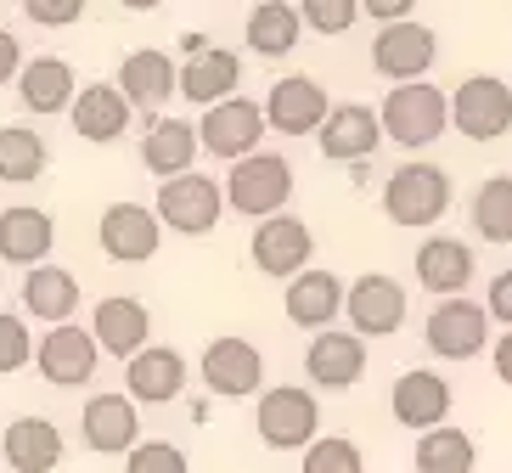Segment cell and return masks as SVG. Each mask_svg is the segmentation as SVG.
Returning <instances> with one entry per match:
<instances>
[{"label":"cell","mask_w":512,"mask_h":473,"mask_svg":"<svg viewBox=\"0 0 512 473\" xmlns=\"http://www.w3.org/2000/svg\"><path fill=\"white\" fill-rule=\"evenodd\" d=\"M377 124H383V136L400 141V147H434L445 130H451V102L439 85L428 79H400L383 107H377Z\"/></svg>","instance_id":"6da1fadb"},{"label":"cell","mask_w":512,"mask_h":473,"mask_svg":"<svg viewBox=\"0 0 512 473\" xmlns=\"http://www.w3.org/2000/svg\"><path fill=\"white\" fill-rule=\"evenodd\" d=\"M152 214H158V226L181 231V237H209V231L220 226V214H226V192H220L209 175L181 169V175H164Z\"/></svg>","instance_id":"7a4b0ae2"},{"label":"cell","mask_w":512,"mask_h":473,"mask_svg":"<svg viewBox=\"0 0 512 473\" xmlns=\"http://www.w3.org/2000/svg\"><path fill=\"white\" fill-rule=\"evenodd\" d=\"M451 209V175L439 164H400L383 186V214L394 226H434Z\"/></svg>","instance_id":"3957f363"},{"label":"cell","mask_w":512,"mask_h":473,"mask_svg":"<svg viewBox=\"0 0 512 473\" xmlns=\"http://www.w3.org/2000/svg\"><path fill=\"white\" fill-rule=\"evenodd\" d=\"M254 428L271 451H304V445L321 434V406L310 389H293V383H276L271 395H259L254 406Z\"/></svg>","instance_id":"277c9868"},{"label":"cell","mask_w":512,"mask_h":473,"mask_svg":"<svg viewBox=\"0 0 512 473\" xmlns=\"http://www.w3.org/2000/svg\"><path fill=\"white\" fill-rule=\"evenodd\" d=\"M231 175H226V203L237 214H276L287 198H293V164L276 153H242L231 158Z\"/></svg>","instance_id":"5b68a950"},{"label":"cell","mask_w":512,"mask_h":473,"mask_svg":"<svg viewBox=\"0 0 512 473\" xmlns=\"http://www.w3.org/2000/svg\"><path fill=\"white\" fill-rule=\"evenodd\" d=\"M445 102H451V124L467 141H501L512 130V91H507V79H496V74L462 79L456 96H445Z\"/></svg>","instance_id":"8992f818"},{"label":"cell","mask_w":512,"mask_h":473,"mask_svg":"<svg viewBox=\"0 0 512 473\" xmlns=\"http://www.w3.org/2000/svg\"><path fill=\"white\" fill-rule=\"evenodd\" d=\"M259 136H265V107L248 102V96H220V102H209V113H203V124H197V153H214V158H242L254 153Z\"/></svg>","instance_id":"52a82bcc"},{"label":"cell","mask_w":512,"mask_h":473,"mask_svg":"<svg viewBox=\"0 0 512 473\" xmlns=\"http://www.w3.org/2000/svg\"><path fill=\"white\" fill-rule=\"evenodd\" d=\"M96 361H102V350H96V338L85 333V327L51 321V333L34 344L29 367H40V378H46L51 389H85V383L96 378Z\"/></svg>","instance_id":"ba28073f"},{"label":"cell","mask_w":512,"mask_h":473,"mask_svg":"<svg viewBox=\"0 0 512 473\" xmlns=\"http://www.w3.org/2000/svg\"><path fill=\"white\" fill-rule=\"evenodd\" d=\"M422 338L439 361H473L479 350H490V310L467 305V293H445V305H434Z\"/></svg>","instance_id":"9c48e42d"},{"label":"cell","mask_w":512,"mask_h":473,"mask_svg":"<svg viewBox=\"0 0 512 473\" xmlns=\"http://www.w3.org/2000/svg\"><path fill=\"white\" fill-rule=\"evenodd\" d=\"M344 316L355 321L361 338H389L406 327V288L383 271H366L344 288Z\"/></svg>","instance_id":"30bf717a"},{"label":"cell","mask_w":512,"mask_h":473,"mask_svg":"<svg viewBox=\"0 0 512 473\" xmlns=\"http://www.w3.org/2000/svg\"><path fill=\"white\" fill-rule=\"evenodd\" d=\"M242 79V57L226 46H209L203 34H186V62L175 68V91L186 96V102H220V96L237 91Z\"/></svg>","instance_id":"8fae6325"},{"label":"cell","mask_w":512,"mask_h":473,"mask_svg":"<svg viewBox=\"0 0 512 473\" xmlns=\"http://www.w3.org/2000/svg\"><path fill=\"white\" fill-rule=\"evenodd\" d=\"M248 254H254V265L265 276H293L304 271V265L316 260V237H310V226L304 220H293V214H259V231H254V243H248Z\"/></svg>","instance_id":"7c38bea8"},{"label":"cell","mask_w":512,"mask_h":473,"mask_svg":"<svg viewBox=\"0 0 512 473\" xmlns=\"http://www.w3.org/2000/svg\"><path fill=\"white\" fill-rule=\"evenodd\" d=\"M197 372H203V383H209L220 400H242V395H259V383H265V355H259L248 338L226 333L203 350Z\"/></svg>","instance_id":"4fadbf2b"},{"label":"cell","mask_w":512,"mask_h":473,"mask_svg":"<svg viewBox=\"0 0 512 473\" xmlns=\"http://www.w3.org/2000/svg\"><path fill=\"white\" fill-rule=\"evenodd\" d=\"M434 57H439L434 29H422V23H411V17L383 23V34L372 40V68L383 79H422L428 68H434Z\"/></svg>","instance_id":"5bb4252c"},{"label":"cell","mask_w":512,"mask_h":473,"mask_svg":"<svg viewBox=\"0 0 512 473\" xmlns=\"http://www.w3.org/2000/svg\"><path fill=\"white\" fill-rule=\"evenodd\" d=\"M316 141H321V158H332V164H355V158H372V153H377L383 124H377L372 107L338 102V107H327V113H321Z\"/></svg>","instance_id":"9a60e30c"},{"label":"cell","mask_w":512,"mask_h":473,"mask_svg":"<svg viewBox=\"0 0 512 473\" xmlns=\"http://www.w3.org/2000/svg\"><path fill=\"white\" fill-rule=\"evenodd\" d=\"M304 372H310L316 389H355V383L366 378V338L316 327L310 350H304Z\"/></svg>","instance_id":"2e32d148"},{"label":"cell","mask_w":512,"mask_h":473,"mask_svg":"<svg viewBox=\"0 0 512 473\" xmlns=\"http://www.w3.org/2000/svg\"><path fill=\"white\" fill-rule=\"evenodd\" d=\"M158 243H164V226H158V214L147 203H113L102 214V254L107 260L141 265L158 254Z\"/></svg>","instance_id":"e0dca14e"},{"label":"cell","mask_w":512,"mask_h":473,"mask_svg":"<svg viewBox=\"0 0 512 473\" xmlns=\"http://www.w3.org/2000/svg\"><path fill=\"white\" fill-rule=\"evenodd\" d=\"M265 130H282V136H316L321 113H327V91H321L310 74L276 79L271 96H265Z\"/></svg>","instance_id":"ac0fdd59"},{"label":"cell","mask_w":512,"mask_h":473,"mask_svg":"<svg viewBox=\"0 0 512 473\" xmlns=\"http://www.w3.org/2000/svg\"><path fill=\"white\" fill-rule=\"evenodd\" d=\"M79 434L91 445L96 457H119L141 440V417H136V400L130 395H91L85 412H79Z\"/></svg>","instance_id":"d6986e66"},{"label":"cell","mask_w":512,"mask_h":473,"mask_svg":"<svg viewBox=\"0 0 512 473\" xmlns=\"http://www.w3.org/2000/svg\"><path fill=\"white\" fill-rule=\"evenodd\" d=\"M124 389L136 406H164L186 389V355L181 350H147L141 344L136 355H124Z\"/></svg>","instance_id":"ffe728a7"},{"label":"cell","mask_w":512,"mask_h":473,"mask_svg":"<svg viewBox=\"0 0 512 473\" xmlns=\"http://www.w3.org/2000/svg\"><path fill=\"white\" fill-rule=\"evenodd\" d=\"M394 423L411 428V434H422V428H434L451 417V383L439 378V372L417 367V372H400V383H394Z\"/></svg>","instance_id":"44dd1931"},{"label":"cell","mask_w":512,"mask_h":473,"mask_svg":"<svg viewBox=\"0 0 512 473\" xmlns=\"http://www.w3.org/2000/svg\"><path fill=\"white\" fill-rule=\"evenodd\" d=\"M0 451H6V468L12 473H51V468H62V457H68L62 428L51 423V417H17V423H6Z\"/></svg>","instance_id":"7402d4cb"},{"label":"cell","mask_w":512,"mask_h":473,"mask_svg":"<svg viewBox=\"0 0 512 473\" xmlns=\"http://www.w3.org/2000/svg\"><path fill=\"white\" fill-rule=\"evenodd\" d=\"M332 316H344V282L332 271H316V265H304V271L287 276V321L293 327H332Z\"/></svg>","instance_id":"603a6c76"},{"label":"cell","mask_w":512,"mask_h":473,"mask_svg":"<svg viewBox=\"0 0 512 473\" xmlns=\"http://www.w3.org/2000/svg\"><path fill=\"white\" fill-rule=\"evenodd\" d=\"M147 333H152V316H147V305L141 299H130V293H119V299H102L96 305V316H91V338H96V350L102 355H136L141 344H147Z\"/></svg>","instance_id":"cb8c5ba5"},{"label":"cell","mask_w":512,"mask_h":473,"mask_svg":"<svg viewBox=\"0 0 512 473\" xmlns=\"http://www.w3.org/2000/svg\"><path fill=\"white\" fill-rule=\"evenodd\" d=\"M130 113H136V107L124 102L119 85H85V91H74V102H68V119H74V130L85 141H119L124 130H130Z\"/></svg>","instance_id":"d4e9b609"},{"label":"cell","mask_w":512,"mask_h":473,"mask_svg":"<svg viewBox=\"0 0 512 473\" xmlns=\"http://www.w3.org/2000/svg\"><path fill=\"white\" fill-rule=\"evenodd\" d=\"M119 91L130 107H141V113H158V107L175 96V62L164 57V51H130V57L119 62Z\"/></svg>","instance_id":"484cf974"},{"label":"cell","mask_w":512,"mask_h":473,"mask_svg":"<svg viewBox=\"0 0 512 473\" xmlns=\"http://www.w3.org/2000/svg\"><path fill=\"white\" fill-rule=\"evenodd\" d=\"M74 68L62 57H34L17 68V96H23V107L29 113H40V119H51V113H68V102H74Z\"/></svg>","instance_id":"4316f807"},{"label":"cell","mask_w":512,"mask_h":473,"mask_svg":"<svg viewBox=\"0 0 512 473\" xmlns=\"http://www.w3.org/2000/svg\"><path fill=\"white\" fill-rule=\"evenodd\" d=\"M417 282L434 293V299L467 293V282H473V248H467L462 237H428V243L417 248Z\"/></svg>","instance_id":"83f0119b"},{"label":"cell","mask_w":512,"mask_h":473,"mask_svg":"<svg viewBox=\"0 0 512 473\" xmlns=\"http://www.w3.org/2000/svg\"><path fill=\"white\" fill-rule=\"evenodd\" d=\"M57 243L46 209H0V260L12 265H40Z\"/></svg>","instance_id":"f1b7e54d"},{"label":"cell","mask_w":512,"mask_h":473,"mask_svg":"<svg viewBox=\"0 0 512 473\" xmlns=\"http://www.w3.org/2000/svg\"><path fill=\"white\" fill-rule=\"evenodd\" d=\"M23 305H29V316H40V321H74V310H79V276L62 271V265H29Z\"/></svg>","instance_id":"f546056e"},{"label":"cell","mask_w":512,"mask_h":473,"mask_svg":"<svg viewBox=\"0 0 512 473\" xmlns=\"http://www.w3.org/2000/svg\"><path fill=\"white\" fill-rule=\"evenodd\" d=\"M197 158V130L186 119H158L147 130V141H141V164H147V175H181V169H192Z\"/></svg>","instance_id":"4dcf8cb0"},{"label":"cell","mask_w":512,"mask_h":473,"mask_svg":"<svg viewBox=\"0 0 512 473\" xmlns=\"http://www.w3.org/2000/svg\"><path fill=\"white\" fill-rule=\"evenodd\" d=\"M299 40H304L299 6H287V0L254 6V17H248V51H259V57H287Z\"/></svg>","instance_id":"1f68e13d"},{"label":"cell","mask_w":512,"mask_h":473,"mask_svg":"<svg viewBox=\"0 0 512 473\" xmlns=\"http://www.w3.org/2000/svg\"><path fill=\"white\" fill-rule=\"evenodd\" d=\"M46 164H51V153H46V136L40 130H29V124H6L0 130V181L29 186L46 175Z\"/></svg>","instance_id":"d6a6232c"},{"label":"cell","mask_w":512,"mask_h":473,"mask_svg":"<svg viewBox=\"0 0 512 473\" xmlns=\"http://www.w3.org/2000/svg\"><path fill=\"white\" fill-rule=\"evenodd\" d=\"M473 434L451 423H434L417 434V473H473Z\"/></svg>","instance_id":"836d02e7"},{"label":"cell","mask_w":512,"mask_h":473,"mask_svg":"<svg viewBox=\"0 0 512 473\" xmlns=\"http://www.w3.org/2000/svg\"><path fill=\"white\" fill-rule=\"evenodd\" d=\"M473 226H479L484 243H512V175H490L473 192Z\"/></svg>","instance_id":"e575fe53"},{"label":"cell","mask_w":512,"mask_h":473,"mask_svg":"<svg viewBox=\"0 0 512 473\" xmlns=\"http://www.w3.org/2000/svg\"><path fill=\"white\" fill-rule=\"evenodd\" d=\"M299 473H366V457H361V445L344 440V434H327V440H310L304 445V468Z\"/></svg>","instance_id":"d590c367"},{"label":"cell","mask_w":512,"mask_h":473,"mask_svg":"<svg viewBox=\"0 0 512 473\" xmlns=\"http://www.w3.org/2000/svg\"><path fill=\"white\" fill-rule=\"evenodd\" d=\"M124 473H192V462L169 440H136L124 451Z\"/></svg>","instance_id":"8d00e7d4"},{"label":"cell","mask_w":512,"mask_h":473,"mask_svg":"<svg viewBox=\"0 0 512 473\" xmlns=\"http://www.w3.org/2000/svg\"><path fill=\"white\" fill-rule=\"evenodd\" d=\"M299 17L310 34H349L361 17V0H299Z\"/></svg>","instance_id":"74e56055"},{"label":"cell","mask_w":512,"mask_h":473,"mask_svg":"<svg viewBox=\"0 0 512 473\" xmlns=\"http://www.w3.org/2000/svg\"><path fill=\"white\" fill-rule=\"evenodd\" d=\"M29 361H34V338H29V327H23V316L0 310V378L23 372Z\"/></svg>","instance_id":"f35d334b"},{"label":"cell","mask_w":512,"mask_h":473,"mask_svg":"<svg viewBox=\"0 0 512 473\" xmlns=\"http://www.w3.org/2000/svg\"><path fill=\"white\" fill-rule=\"evenodd\" d=\"M85 6H91V0H23V12H29L34 23H46V29H68V23H79Z\"/></svg>","instance_id":"ab89813d"},{"label":"cell","mask_w":512,"mask_h":473,"mask_svg":"<svg viewBox=\"0 0 512 473\" xmlns=\"http://www.w3.org/2000/svg\"><path fill=\"white\" fill-rule=\"evenodd\" d=\"M484 310H490V321L512 327V271H501L496 282H490V299H484Z\"/></svg>","instance_id":"60d3db41"},{"label":"cell","mask_w":512,"mask_h":473,"mask_svg":"<svg viewBox=\"0 0 512 473\" xmlns=\"http://www.w3.org/2000/svg\"><path fill=\"white\" fill-rule=\"evenodd\" d=\"M17 68H23V46H17L12 29H0V85H12Z\"/></svg>","instance_id":"b9f144b4"},{"label":"cell","mask_w":512,"mask_h":473,"mask_svg":"<svg viewBox=\"0 0 512 473\" xmlns=\"http://www.w3.org/2000/svg\"><path fill=\"white\" fill-rule=\"evenodd\" d=\"M411 6L417 0H361V12L377 17V23H394V17H411Z\"/></svg>","instance_id":"7bdbcfd3"},{"label":"cell","mask_w":512,"mask_h":473,"mask_svg":"<svg viewBox=\"0 0 512 473\" xmlns=\"http://www.w3.org/2000/svg\"><path fill=\"white\" fill-rule=\"evenodd\" d=\"M496 378L512 383V327L501 333V344H496Z\"/></svg>","instance_id":"ee69618b"},{"label":"cell","mask_w":512,"mask_h":473,"mask_svg":"<svg viewBox=\"0 0 512 473\" xmlns=\"http://www.w3.org/2000/svg\"><path fill=\"white\" fill-rule=\"evenodd\" d=\"M124 12H152V6H164V0H119Z\"/></svg>","instance_id":"f6af8a7d"}]
</instances>
